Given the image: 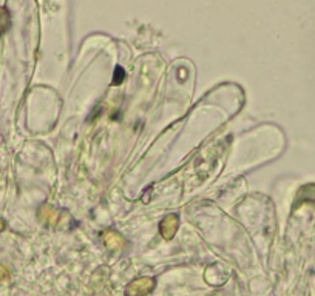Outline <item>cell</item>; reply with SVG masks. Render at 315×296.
Instances as JSON below:
<instances>
[{
	"instance_id": "cell-1",
	"label": "cell",
	"mask_w": 315,
	"mask_h": 296,
	"mask_svg": "<svg viewBox=\"0 0 315 296\" xmlns=\"http://www.w3.org/2000/svg\"><path fill=\"white\" fill-rule=\"evenodd\" d=\"M155 289L153 278H137L130 282L125 289V296H144Z\"/></svg>"
},
{
	"instance_id": "cell-2",
	"label": "cell",
	"mask_w": 315,
	"mask_h": 296,
	"mask_svg": "<svg viewBox=\"0 0 315 296\" xmlns=\"http://www.w3.org/2000/svg\"><path fill=\"white\" fill-rule=\"evenodd\" d=\"M161 227H169V230H167L162 236H164L165 239H170V238H173L176 229H178V219H176V216H173V214L172 216H167Z\"/></svg>"
}]
</instances>
